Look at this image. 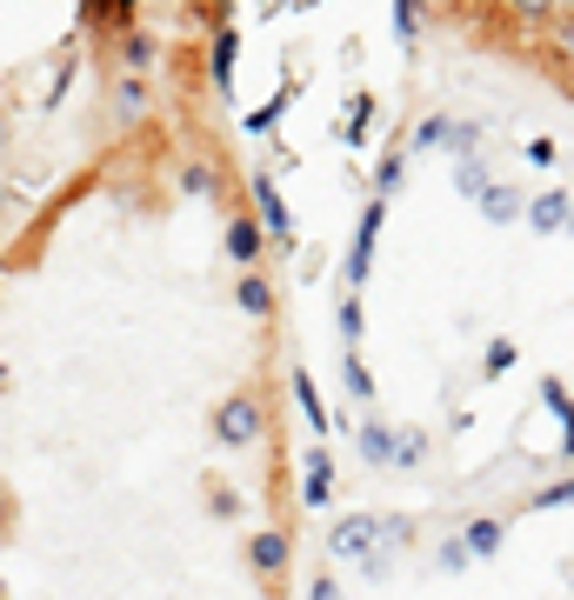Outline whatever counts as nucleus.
<instances>
[{
	"label": "nucleus",
	"mask_w": 574,
	"mask_h": 600,
	"mask_svg": "<svg viewBox=\"0 0 574 600\" xmlns=\"http://www.w3.org/2000/svg\"><path fill=\"white\" fill-rule=\"evenodd\" d=\"M221 420H227V434H255V407H248V400H234Z\"/></svg>",
	"instance_id": "nucleus-1"
}]
</instances>
